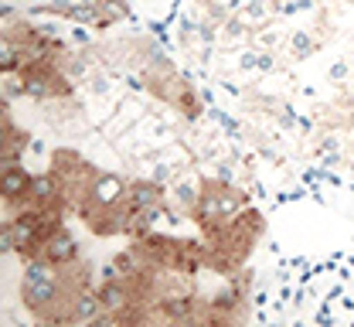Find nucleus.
I'll return each mask as SVG.
<instances>
[{"label": "nucleus", "instance_id": "nucleus-18", "mask_svg": "<svg viewBox=\"0 0 354 327\" xmlns=\"http://www.w3.org/2000/svg\"><path fill=\"white\" fill-rule=\"evenodd\" d=\"M88 89H92L95 95H106V93H109V79H106L102 72H99V75L92 72V75H88Z\"/></svg>", "mask_w": 354, "mask_h": 327}, {"label": "nucleus", "instance_id": "nucleus-14", "mask_svg": "<svg viewBox=\"0 0 354 327\" xmlns=\"http://www.w3.org/2000/svg\"><path fill=\"white\" fill-rule=\"evenodd\" d=\"M174 109L184 116V120H191V123H194V120L205 113V95H198L194 89H191V82H187V86L180 89V95L174 99Z\"/></svg>", "mask_w": 354, "mask_h": 327}, {"label": "nucleus", "instance_id": "nucleus-12", "mask_svg": "<svg viewBox=\"0 0 354 327\" xmlns=\"http://www.w3.org/2000/svg\"><path fill=\"white\" fill-rule=\"evenodd\" d=\"M0 123H3V137H0V157H17V160H21V153L31 147V137H28L21 127H14V123H10L7 109L0 113Z\"/></svg>", "mask_w": 354, "mask_h": 327}, {"label": "nucleus", "instance_id": "nucleus-19", "mask_svg": "<svg viewBox=\"0 0 354 327\" xmlns=\"http://www.w3.org/2000/svg\"><path fill=\"white\" fill-rule=\"evenodd\" d=\"M239 65H242V68H259V51H242Z\"/></svg>", "mask_w": 354, "mask_h": 327}, {"label": "nucleus", "instance_id": "nucleus-20", "mask_svg": "<svg viewBox=\"0 0 354 327\" xmlns=\"http://www.w3.org/2000/svg\"><path fill=\"white\" fill-rule=\"evenodd\" d=\"M327 75H330V82H341V79L348 75V65H344V62H341V65H330V72H327Z\"/></svg>", "mask_w": 354, "mask_h": 327}, {"label": "nucleus", "instance_id": "nucleus-11", "mask_svg": "<svg viewBox=\"0 0 354 327\" xmlns=\"http://www.w3.org/2000/svg\"><path fill=\"white\" fill-rule=\"evenodd\" d=\"M201 181H205V178H198V174L174 178V208L180 215H187V218H191V212H194V205H198V198H201Z\"/></svg>", "mask_w": 354, "mask_h": 327}, {"label": "nucleus", "instance_id": "nucleus-8", "mask_svg": "<svg viewBox=\"0 0 354 327\" xmlns=\"http://www.w3.org/2000/svg\"><path fill=\"white\" fill-rule=\"evenodd\" d=\"M95 293H99V300H102L106 314L113 317V324H116V314H120V310H127L133 300H136L130 280H99Z\"/></svg>", "mask_w": 354, "mask_h": 327}, {"label": "nucleus", "instance_id": "nucleus-6", "mask_svg": "<svg viewBox=\"0 0 354 327\" xmlns=\"http://www.w3.org/2000/svg\"><path fill=\"white\" fill-rule=\"evenodd\" d=\"M79 256H82V245H79V239L68 232L65 225L48 235L41 242V252H38V259L51 263V266H68V263H75Z\"/></svg>", "mask_w": 354, "mask_h": 327}, {"label": "nucleus", "instance_id": "nucleus-10", "mask_svg": "<svg viewBox=\"0 0 354 327\" xmlns=\"http://www.w3.org/2000/svg\"><path fill=\"white\" fill-rule=\"evenodd\" d=\"M31 205L38 208H51V205H65L62 198V181L55 171H44V174H35L31 178ZM68 208V205H65Z\"/></svg>", "mask_w": 354, "mask_h": 327}, {"label": "nucleus", "instance_id": "nucleus-21", "mask_svg": "<svg viewBox=\"0 0 354 327\" xmlns=\"http://www.w3.org/2000/svg\"><path fill=\"white\" fill-rule=\"evenodd\" d=\"M72 38H75L79 45H88V35H86V31H82V28H75V31H72Z\"/></svg>", "mask_w": 354, "mask_h": 327}, {"label": "nucleus", "instance_id": "nucleus-3", "mask_svg": "<svg viewBox=\"0 0 354 327\" xmlns=\"http://www.w3.org/2000/svg\"><path fill=\"white\" fill-rule=\"evenodd\" d=\"M127 191H130V181H127L123 174H116V171H99V174L92 178L86 201L79 205V212H75V215L86 222V218H92L95 212H106V208H113V205L127 201Z\"/></svg>", "mask_w": 354, "mask_h": 327}, {"label": "nucleus", "instance_id": "nucleus-9", "mask_svg": "<svg viewBox=\"0 0 354 327\" xmlns=\"http://www.w3.org/2000/svg\"><path fill=\"white\" fill-rule=\"evenodd\" d=\"M127 201H130L133 212H143V208L164 205V201H167V191H164L160 181H153V178H136V181H130Z\"/></svg>", "mask_w": 354, "mask_h": 327}, {"label": "nucleus", "instance_id": "nucleus-13", "mask_svg": "<svg viewBox=\"0 0 354 327\" xmlns=\"http://www.w3.org/2000/svg\"><path fill=\"white\" fill-rule=\"evenodd\" d=\"M95 3H99V21L92 24L95 31H106V28L120 24L123 17H130V7H127V0H95Z\"/></svg>", "mask_w": 354, "mask_h": 327}, {"label": "nucleus", "instance_id": "nucleus-15", "mask_svg": "<svg viewBox=\"0 0 354 327\" xmlns=\"http://www.w3.org/2000/svg\"><path fill=\"white\" fill-rule=\"evenodd\" d=\"M21 68V45L14 38H3L0 35V72H17Z\"/></svg>", "mask_w": 354, "mask_h": 327}, {"label": "nucleus", "instance_id": "nucleus-7", "mask_svg": "<svg viewBox=\"0 0 354 327\" xmlns=\"http://www.w3.org/2000/svg\"><path fill=\"white\" fill-rule=\"evenodd\" d=\"M68 324H113V317L106 314V307H102V300H99L95 290H82L72 300Z\"/></svg>", "mask_w": 354, "mask_h": 327}, {"label": "nucleus", "instance_id": "nucleus-5", "mask_svg": "<svg viewBox=\"0 0 354 327\" xmlns=\"http://www.w3.org/2000/svg\"><path fill=\"white\" fill-rule=\"evenodd\" d=\"M88 232L99 235V239H116V235H130V225H133V208L130 201H120L106 212H95L92 218H86Z\"/></svg>", "mask_w": 354, "mask_h": 327}, {"label": "nucleus", "instance_id": "nucleus-1", "mask_svg": "<svg viewBox=\"0 0 354 327\" xmlns=\"http://www.w3.org/2000/svg\"><path fill=\"white\" fill-rule=\"evenodd\" d=\"M75 293H82V290H72V283L62 277L58 266H51V263H44V259H28V263H24L17 297H21V307H24L38 324H48V327L68 324Z\"/></svg>", "mask_w": 354, "mask_h": 327}, {"label": "nucleus", "instance_id": "nucleus-17", "mask_svg": "<svg viewBox=\"0 0 354 327\" xmlns=\"http://www.w3.org/2000/svg\"><path fill=\"white\" fill-rule=\"evenodd\" d=\"M269 10H276V3L252 0V3H245V7H242V17H245V21H266V17H269Z\"/></svg>", "mask_w": 354, "mask_h": 327}, {"label": "nucleus", "instance_id": "nucleus-2", "mask_svg": "<svg viewBox=\"0 0 354 327\" xmlns=\"http://www.w3.org/2000/svg\"><path fill=\"white\" fill-rule=\"evenodd\" d=\"M51 171L58 174V181H62V198H65L68 212L75 215L79 205L86 201L92 178L99 174L95 164L86 160V157H82L79 150H72V147H58V150H51Z\"/></svg>", "mask_w": 354, "mask_h": 327}, {"label": "nucleus", "instance_id": "nucleus-22", "mask_svg": "<svg viewBox=\"0 0 354 327\" xmlns=\"http://www.w3.org/2000/svg\"><path fill=\"white\" fill-rule=\"evenodd\" d=\"M41 3H48V0H41Z\"/></svg>", "mask_w": 354, "mask_h": 327}, {"label": "nucleus", "instance_id": "nucleus-4", "mask_svg": "<svg viewBox=\"0 0 354 327\" xmlns=\"http://www.w3.org/2000/svg\"><path fill=\"white\" fill-rule=\"evenodd\" d=\"M31 178L35 174L24 164H14V167L0 171V201H3V208L14 205V212H17V208L31 205Z\"/></svg>", "mask_w": 354, "mask_h": 327}, {"label": "nucleus", "instance_id": "nucleus-16", "mask_svg": "<svg viewBox=\"0 0 354 327\" xmlns=\"http://www.w3.org/2000/svg\"><path fill=\"white\" fill-rule=\"evenodd\" d=\"M290 51H293V58H310V55L317 51V38L300 28V31L290 35Z\"/></svg>", "mask_w": 354, "mask_h": 327}]
</instances>
